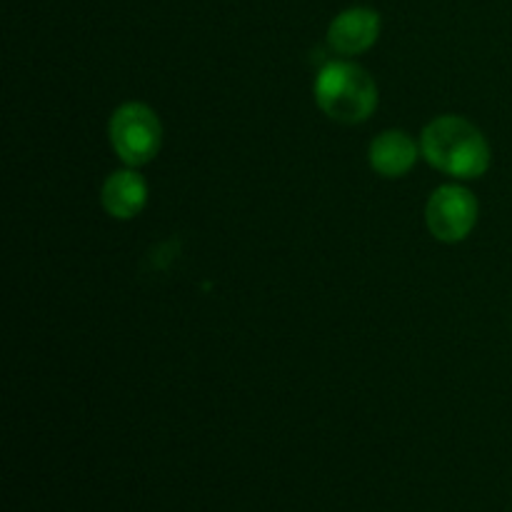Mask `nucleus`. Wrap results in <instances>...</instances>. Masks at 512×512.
<instances>
[{"mask_svg":"<svg viewBox=\"0 0 512 512\" xmlns=\"http://www.w3.org/2000/svg\"><path fill=\"white\" fill-rule=\"evenodd\" d=\"M383 20L373 8H348L333 18L328 28V45L338 55L353 58L365 53L380 38Z\"/></svg>","mask_w":512,"mask_h":512,"instance_id":"5","label":"nucleus"},{"mask_svg":"<svg viewBox=\"0 0 512 512\" xmlns=\"http://www.w3.org/2000/svg\"><path fill=\"white\" fill-rule=\"evenodd\" d=\"M110 145L128 168H143L163 148V123L145 103H125L115 108L108 125Z\"/></svg>","mask_w":512,"mask_h":512,"instance_id":"3","label":"nucleus"},{"mask_svg":"<svg viewBox=\"0 0 512 512\" xmlns=\"http://www.w3.org/2000/svg\"><path fill=\"white\" fill-rule=\"evenodd\" d=\"M420 145L405 130H385L370 143V168L383 178H403L415 168Z\"/></svg>","mask_w":512,"mask_h":512,"instance_id":"7","label":"nucleus"},{"mask_svg":"<svg viewBox=\"0 0 512 512\" xmlns=\"http://www.w3.org/2000/svg\"><path fill=\"white\" fill-rule=\"evenodd\" d=\"M315 103L340 125L365 123L378 108V85L373 75L350 60H330L315 75Z\"/></svg>","mask_w":512,"mask_h":512,"instance_id":"2","label":"nucleus"},{"mask_svg":"<svg viewBox=\"0 0 512 512\" xmlns=\"http://www.w3.org/2000/svg\"><path fill=\"white\" fill-rule=\"evenodd\" d=\"M105 213L115 220H133L148 205V183L135 168L115 170L105 178L100 190Z\"/></svg>","mask_w":512,"mask_h":512,"instance_id":"6","label":"nucleus"},{"mask_svg":"<svg viewBox=\"0 0 512 512\" xmlns=\"http://www.w3.org/2000/svg\"><path fill=\"white\" fill-rule=\"evenodd\" d=\"M480 218V205L473 190L465 185H440L428 200L425 223L433 238L440 243H460L475 230Z\"/></svg>","mask_w":512,"mask_h":512,"instance_id":"4","label":"nucleus"},{"mask_svg":"<svg viewBox=\"0 0 512 512\" xmlns=\"http://www.w3.org/2000/svg\"><path fill=\"white\" fill-rule=\"evenodd\" d=\"M420 150L435 170L458 180L483 178L493 155L485 135L460 115H440L425 125Z\"/></svg>","mask_w":512,"mask_h":512,"instance_id":"1","label":"nucleus"}]
</instances>
